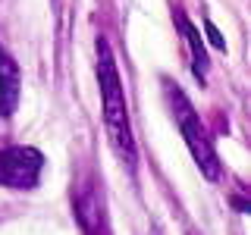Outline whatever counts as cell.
<instances>
[{"label":"cell","mask_w":251,"mask_h":235,"mask_svg":"<svg viewBox=\"0 0 251 235\" xmlns=\"http://www.w3.org/2000/svg\"><path fill=\"white\" fill-rule=\"evenodd\" d=\"M176 25H179V31H182V38H185V44H188V57H192V72H195V78H198V85H204L207 82V50H204V41H201V35H198V28H195V22L188 19V16L176 6Z\"/></svg>","instance_id":"obj_6"},{"label":"cell","mask_w":251,"mask_h":235,"mask_svg":"<svg viewBox=\"0 0 251 235\" xmlns=\"http://www.w3.org/2000/svg\"><path fill=\"white\" fill-rule=\"evenodd\" d=\"M163 94H167V104L173 110V116H176L179 132H182V138H185L188 151H192V157H195V163H198V169L210 179V182H217L220 172H223V166H220L214 138L207 135V129H204L198 110L192 107V100L185 97V91L179 88L176 82H170V78H163Z\"/></svg>","instance_id":"obj_2"},{"label":"cell","mask_w":251,"mask_h":235,"mask_svg":"<svg viewBox=\"0 0 251 235\" xmlns=\"http://www.w3.org/2000/svg\"><path fill=\"white\" fill-rule=\"evenodd\" d=\"M44 172V154L28 144H10L0 147V185L16 191H31L41 182Z\"/></svg>","instance_id":"obj_4"},{"label":"cell","mask_w":251,"mask_h":235,"mask_svg":"<svg viewBox=\"0 0 251 235\" xmlns=\"http://www.w3.org/2000/svg\"><path fill=\"white\" fill-rule=\"evenodd\" d=\"M204 31H207V38H210V44H214V47H220V50H226V41H223V35H220V31H217V25H214V22H204Z\"/></svg>","instance_id":"obj_7"},{"label":"cell","mask_w":251,"mask_h":235,"mask_svg":"<svg viewBox=\"0 0 251 235\" xmlns=\"http://www.w3.org/2000/svg\"><path fill=\"white\" fill-rule=\"evenodd\" d=\"M73 213H75V223L82 229V235H113L104 182H100V176L94 169L78 179V185L73 191Z\"/></svg>","instance_id":"obj_3"},{"label":"cell","mask_w":251,"mask_h":235,"mask_svg":"<svg viewBox=\"0 0 251 235\" xmlns=\"http://www.w3.org/2000/svg\"><path fill=\"white\" fill-rule=\"evenodd\" d=\"M19 94H22V69L0 44V119H10L16 113Z\"/></svg>","instance_id":"obj_5"},{"label":"cell","mask_w":251,"mask_h":235,"mask_svg":"<svg viewBox=\"0 0 251 235\" xmlns=\"http://www.w3.org/2000/svg\"><path fill=\"white\" fill-rule=\"evenodd\" d=\"M98 88H100V107H104V122L110 132V144H113L116 157L135 172V138H132V122H129V100H126V88L120 69H116L113 50H110L107 38H98Z\"/></svg>","instance_id":"obj_1"}]
</instances>
